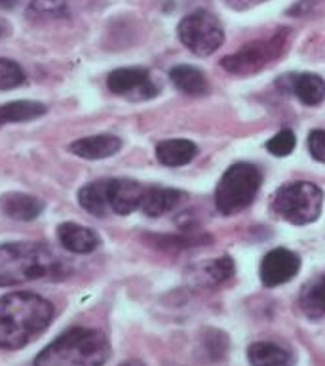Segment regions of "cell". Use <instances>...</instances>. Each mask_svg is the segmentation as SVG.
I'll use <instances>...</instances> for the list:
<instances>
[{
	"mask_svg": "<svg viewBox=\"0 0 325 366\" xmlns=\"http://www.w3.org/2000/svg\"><path fill=\"white\" fill-rule=\"evenodd\" d=\"M57 240L65 250L78 256L91 254L101 244V239L93 229L74 222H65L57 227Z\"/></svg>",
	"mask_w": 325,
	"mask_h": 366,
	"instance_id": "8fae6325",
	"label": "cell"
},
{
	"mask_svg": "<svg viewBox=\"0 0 325 366\" xmlns=\"http://www.w3.org/2000/svg\"><path fill=\"white\" fill-rule=\"evenodd\" d=\"M177 34L182 44L196 56H211L225 42V31L215 14L207 10H196L182 17Z\"/></svg>",
	"mask_w": 325,
	"mask_h": 366,
	"instance_id": "52a82bcc",
	"label": "cell"
},
{
	"mask_svg": "<svg viewBox=\"0 0 325 366\" xmlns=\"http://www.w3.org/2000/svg\"><path fill=\"white\" fill-rule=\"evenodd\" d=\"M44 212V200L34 194L10 191L0 197V214L14 222H34Z\"/></svg>",
	"mask_w": 325,
	"mask_h": 366,
	"instance_id": "7c38bea8",
	"label": "cell"
},
{
	"mask_svg": "<svg viewBox=\"0 0 325 366\" xmlns=\"http://www.w3.org/2000/svg\"><path fill=\"white\" fill-rule=\"evenodd\" d=\"M107 86L116 96L128 97L133 102L153 99L158 94V86L154 84L147 69L141 67L114 69L107 76Z\"/></svg>",
	"mask_w": 325,
	"mask_h": 366,
	"instance_id": "ba28073f",
	"label": "cell"
},
{
	"mask_svg": "<svg viewBox=\"0 0 325 366\" xmlns=\"http://www.w3.org/2000/svg\"><path fill=\"white\" fill-rule=\"evenodd\" d=\"M53 305L34 292H11L0 297V349L25 347L50 326Z\"/></svg>",
	"mask_w": 325,
	"mask_h": 366,
	"instance_id": "6da1fadb",
	"label": "cell"
},
{
	"mask_svg": "<svg viewBox=\"0 0 325 366\" xmlns=\"http://www.w3.org/2000/svg\"><path fill=\"white\" fill-rule=\"evenodd\" d=\"M296 145L295 134L291 130H282L278 132L276 136H272L268 139L267 149L268 153H272L274 157H287V154L293 153V149Z\"/></svg>",
	"mask_w": 325,
	"mask_h": 366,
	"instance_id": "cb8c5ba5",
	"label": "cell"
},
{
	"mask_svg": "<svg viewBox=\"0 0 325 366\" xmlns=\"http://www.w3.org/2000/svg\"><path fill=\"white\" fill-rule=\"evenodd\" d=\"M63 263L38 242L0 244V288L38 279H57Z\"/></svg>",
	"mask_w": 325,
	"mask_h": 366,
	"instance_id": "3957f363",
	"label": "cell"
},
{
	"mask_svg": "<svg viewBox=\"0 0 325 366\" xmlns=\"http://www.w3.org/2000/svg\"><path fill=\"white\" fill-rule=\"evenodd\" d=\"M198 154V147L194 145L190 139H164L156 145V159L160 164L177 168V166H185L192 162V159Z\"/></svg>",
	"mask_w": 325,
	"mask_h": 366,
	"instance_id": "9a60e30c",
	"label": "cell"
},
{
	"mask_svg": "<svg viewBox=\"0 0 325 366\" xmlns=\"http://www.w3.org/2000/svg\"><path fill=\"white\" fill-rule=\"evenodd\" d=\"M170 79L177 90L187 96H205L210 90L205 74L192 65H177L170 71Z\"/></svg>",
	"mask_w": 325,
	"mask_h": 366,
	"instance_id": "ac0fdd59",
	"label": "cell"
},
{
	"mask_svg": "<svg viewBox=\"0 0 325 366\" xmlns=\"http://www.w3.org/2000/svg\"><path fill=\"white\" fill-rule=\"evenodd\" d=\"M282 79V82H287V90L295 94L304 105H319L325 99V80L314 73L289 74Z\"/></svg>",
	"mask_w": 325,
	"mask_h": 366,
	"instance_id": "5bb4252c",
	"label": "cell"
},
{
	"mask_svg": "<svg viewBox=\"0 0 325 366\" xmlns=\"http://www.w3.org/2000/svg\"><path fill=\"white\" fill-rule=\"evenodd\" d=\"M262 174L251 162H236L222 174L215 189V206L222 216L245 210L255 200L261 187Z\"/></svg>",
	"mask_w": 325,
	"mask_h": 366,
	"instance_id": "277c9868",
	"label": "cell"
},
{
	"mask_svg": "<svg viewBox=\"0 0 325 366\" xmlns=\"http://www.w3.org/2000/svg\"><path fill=\"white\" fill-rule=\"evenodd\" d=\"M289 29H279L268 39L255 40V42L242 46L238 51L222 57V69L227 73L239 74V76L259 73L284 54L289 42Z\"/></svg>",
	"mask_w": 325,
	"mask_h": 366,
	"instance_id": "8992f818",
	"label": "cell"
},
{
	"mask_svg": "<svg viewBox=\"0 0 325 366\" xmlns=\"http://www.w3.org/2000/svg\"><path fill=\"white\" fill-rule=\"evenodd\" d=\"M122 149V139L113 134H96L74 139L68 145V151L84 160H103L113 157Z\"/></svg>",
	"mask_w": 325,
	"mask_h": 366,
	"instance_id": "4fadbf2b",
	"label": "cell"
},
{
	"mask_svg": "<svg viewBox=\"0 0 325 366\" xmlns=\"http://www.w3.org/2000/svg\"><path fill=\"white\" fill-rule=\"evenodd\" d=\"M301 269V257L287 248H274L262 257L261 280L268 288L289 282Z\"/></svg>",
	"mask_w": 325,
	"mask_h": 366,
	"instance_id": "9c48e42d",
	"label": "cell"
},
{
	"mask_svg": "<svg viewBox=\"0 0 325 366\" xmlns=\"http://www.w3.org/2000/svg\"><path fill=\"white\" fill-rule=\"evenodd\" d=\"M145 189L141 183L128 177H114L108 179V204L110 212L118 216H128L131 212L141 208Z\"/></svg>",
	"mask_w": 325,
	"mask_h": 366,
	"instance_id": "30bf717a",
	"label": "cell"
},
{
	"mask_svg": "<svg viewBox=\"0 0 325 366\" xmlns=\"http://www.w3.org/2000/svg\"><path fill=\"white\" fill-rule=\"evenodd\" d=\"M25 82V71L17 61L0 57V92L16 90Z\"/></svg>",
	"mask_w": 325,
	"mask_h": 366,
	"instance_id": "603a6c76",
	"label": "cell"
},
{
	"mask_svg": "<svg viewBox=\"0 0 325 366\" xmlns=\"http://www.w3.org/2000/svg\"><path fill=\"white\" fill-rule=\"evenodd\" d=\"M228 6H232L236 10H245V8H253L257 4H262L267 0H225Z\"/></svg>",
	"mask_w": 325,
	"mask_h": 366,
	"instance_id": "4316f807",
	"label": "cell"
},
{
	"mask_svg": "<svg viewBox=\"0 0 325 366\" xmlns=\"http://www.w3.org/2000/svg\"><path fill=\"white\" fill-rule=\"evenodd\" d=\"M118 366H145L143 362H139V360H128V362H122V365Z\"/></svg>",
	"mask_w": 325,
	"mask_h": 366,
	"instance_id": "f1b7e54d",
	"label": "cell"
},
{
	"mask_svg": "<svg viewBox=\"0 0 325 366\" xmlns=\"http://www.w3.org/2000/svg\"><path fill=\"white\" fill-rule=\"evenodd\" d=\"M19 0H0V8H4V10H10L14 6L17 4Z\"/></svg>",
	"mask_w": 325,
	"mask_h": 366,
	"instance_id": "83f0119b",
	"label": "cell"
},
{
	"mask_svg": "<svg viewBox=\"0 0 325 366\" xmlns=\"http://www.w3.org/2000/svg\"><path fill=\"white\" fill-rule=\"evenodd\" d=\"M78 204L88 214L96 217H105L110 212L108 204V179H97V182L86 183L78 191Z\"/></svg>",
	"mask_w": 325,
	"mask_h": 366,
	"instance_id": "e0dca14e",
	"label": "cell"
},
{
	"mask_svg": "<svg viewBox=\"0 0 325 366\" xmlns=\"http://www.w3.org/2000/svg\"><path fill=\"white\" fill-rule=\"evenodd\" d=\"M247 357L253 366H291L293 357L287 349L270 342H257L247 349Z\"/></svg>",
	"mask_w": 325,
	"mask_h": 366,
	"instance_id": "ffe728a7",
	"label": "cell"
},
{
	"mask_svg": "<svg viewBox=\"0 0 325 366\" xmlns=\"http://www.w3.org/2000/svg\"><path fill=\"white\" fill-rule=\"evenodd\" d=\"M324 193L318 185L310 182L285 183L274 194L272 208L276 216L293 223V225H306L316 222L321 214Z\"/></svg>",
	"mask_w": 325,
	"mask_h": 366,
	"instance_id": "5b68a950",
	"label": "cell"
},
{
	"mask_svg": "<svg viewBox=\"0 0 325 366\" xmlns=\"http://www.w3.org/2000/svg\"><path fill=\"white\" fill-rule=\"evenodd\" d=\"M308 151L312 154L314 159L318 162L325 164V132L324 130H314L308 136Z\"/></svg>",
	"mask_w": 325,
	"mask_h": 366,
	"instance_id": "484cf974",
	"label": "cell"
},
{
	"mask_svg": "<svg viewBox=\"0 0 325 366\" xmlns=\"http://www.w3.org/2000/svg\"><path fill=\"white\" fill-rule=\"evenodd\" d=\"M205 273H207L211 282H215V285L227 282L228 279H232L234 262L230 257H219V259H215V262H211L207 265Z\"/></svg>",
	"mask_w": 325,
	"mask_h": 366,
	"instance_id": "d4e9b609",
	"label": "cell"
},
{
	"mask_svg": "<svg viewBox=\"0 0 325 366\" xmlns=\"http://www.w3.org/2000/svg\"><path fill=\"white\" fill-rule=\"evenodd\" d=\"M8 33V27H6L4 21H0V40L4 39V34Z\"/></svg>",
	"mask_w": 325,
	"mask_h": 366,
	"instance_id": "f546056e",
	"label": "cell"
},
{
	"mask_svg": "<svg viewBox=\"0 0 325 366\" xmlns=\"http://www.w3.org/2000/svg\"><path fill=\"white\" fill-rule=\"evenodd\" d=\"M182 199L181 191L170 187H147L143 194L141 208L143 214L148 217H160L171 212Z\"/></svg>",
	"mask_w": 325,
	"mask_h": 366,
	"instance_id": "2e32d148",
	"label": "cell"
},
{
	"mask_svg": "<svg viewBox=\"0 0 325 366\" xmlns=\"http://www.w3.org/2000/svg\"><path fill=\"white\" fill-rule=\"evenodd\" d=\"M301 309L310 319L325 317V274L306 282L301 290Z\"/></svg>",
	"mask_w": 325,
	"mask_h": 366,
	"instance_id": "44dd1931",
	"label": "cell"
},
{
	"mask_svg": "<svg viewBox=\"0 0 325 366\" xmlns=\"http://www.w3.org/2000/svg\"><path fill=\"white\" fill-rule=\"evenodd\" d=\"M80 0H31L27 16L31 19H59L71 16Z\"/></svg>",
	"mask_w": 325,
	"mask_h": 366,
	"instance_id": "7402d4cb",
	"label": "cell"
},
{
	"mask_svg": "<svg viewBox=\"0 0 325 366\" xmlns=\"http://www.w3.org/2000/svg\"><path fill=\"white\" fill-rule=\"evenodd\" d=\"M110 357V343L101 330L74 326L48 343L33 366H103Z\"/></svg>",
	"mask_w": 325,
	"mask_h": 366,
	"instance_id": "7a4b0ae2",
	"label": "cell"
},
{
	"mask_svg": "<svg viewBox=\"0 0 325 366\" xmlns=\"http://www.w3.org/2000/svg\"><path fill=\"white\" fill-rule=\"evenodd\" d=\"M46 105L31 99H17L0 105V126L11 124V122H31L46 114Z\"/></svg>",
	"mask_w": 325,
	"mask_h": 366,
	"instance_id": "d6986e66",
	"label": "cell"
}]
</instances>
